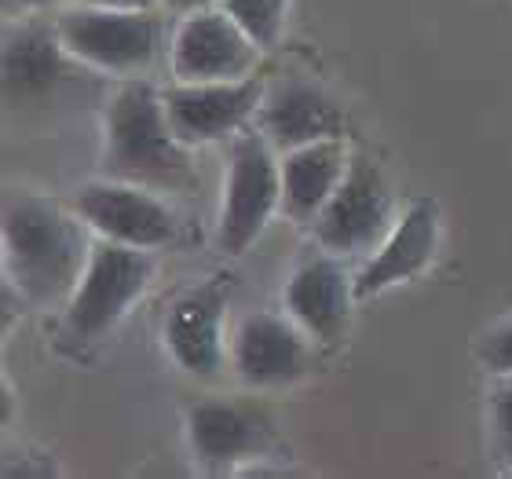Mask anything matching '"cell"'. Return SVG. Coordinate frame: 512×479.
<instances>
[{
	"label": "cell",
	"mask_w": 512,
	"mask_h": 479,
	"mask_svg": "<svg viewBox=\"0 0 512 479\" xmlns=\"http://www.w3.org/2000/svg\"><path fill=\"white\" fill-rule=\"evenodd\" d=\"M264 77H242V81H202V85H183L172 81L161 96L169 110L172 132L191 150L235 139L242 128L256 121V110L264 103Z\"/></svg>",
	"instance_id": "obj_11"
},
{
	"label": "cell",
	"mask_w": 512,
	"mask_h": 479,
	"mask_svg": "<svg viewBox=\"0 0 512 479\" xmlns=\"http://www.w3.org/2000/svg\"><path fill=\"white\" fill-rule=\"evenodd\" d=\"M253 125L275 143L278 154L297 150L304 143L344 136L341 107L333 103L326 88L304 74H282L275 81H267L264 103L256 110Z\"/></svg>",
	"instance_id": "obj_15"
},
{
	"label": "cell",
	"mask_w": 512,
	"mask_h": 479,
	"mask_svg": "<svg viewBox=\"0 0 512 479\" xmlns=\"http://www.w3.org/2000/svg\"><path fill=\"white\" fill-rule=\"evenodd\" d=\"M227 304H231V293L220 278L191 286L187 293L172 300L161 337H165L172 362L183 373L202 377V381H216L231 366V341L224 337Z\"/></svg>",
	"instance_id": "obj_13"
},
{
	"label": "cell",
	"mask_w": 512,
	"mask_h": 479,
	"mask_svg": "<svg viewBox=\"0 0 512 479\" xmlns=\"http://www.w3.org/2000/svg\"><path fill=\"white\" fill-rule=\"evenodd\" d=\"M509 476H512V472H509Z\"/></svg>",
	"instance_id": "obj_24"
},
{
	"label": "cell",
	"mask_w": 512,
	"mask_h": 479,
	"mask_svg": "<svg viewBox=\"0 0 512 479\" xmlns=\"http://www.w3.org/2000/svg\"><path fill=\"white\" fill-rule=\"evenodd\" d=\"M220 0H161V8L172 11V15H191V11H202V8H216Z\"/></svg>",
	"instance_id": "obj_22"
},
{
	"label": "cell",
	"mask_w": 512,
	"mask_h": 479,
	"mask_svg": "<svg viewBox=\"0 0 512 479\" xmlns=\"http://www.w3.org/2000/svg\"><path fill=\"white\" fill-rule=\"evenodd\" d=\"M110 180L150 187L158 194H183L198 187L194 150L172 132L161 88L147 77H125L103 110V158Z\"/></svg>",
	"instance_id": "obj_2"
},
{
	"label": "cell",
	"mask_w": 512,
	"mask_h": 479,
	"mask_svg": "<svg viewBox=\"0 0 512 479\" xmlns=\"http://www.w3.org/2000/svg\"><path fill=\"white\" fill-rule=\"evenodd\" d=\"M154 253L99 238L92 245L88 267L77 282L74 297L66 304L63 333L70 344H96L125 322V315L139 304V297L154 282Z\"/></svg>",
	"instance_id": "obj_4"
},
{
	"label": "cell",
	"mask_w": 512,
	"mask_h": 479,
	"mask_svg": "<svg viewBox=\"0 0 512 479\" xmlns=\"http://www.w3.org/2000/svg\"><path fill=\"white\" fill-rule=\"evenodd\" d=\"M315 348L289 315L253 311L231 333V370L253 392L289 388L315 370Z\"/></svg>",
	"instance_id": "obj_10"
},
{
	"label": "cell",
	"mask_w": 512,
	"mask_h": 479,
	"mask_svg": "<svg viewBox=\"0 0 512 479\" xmlns=\"http://www.w3.org/2000/svg\"><path fill=\"white\" fill-rule=\"evenodd\" d=\"M96 231L77 209L48 194H4V278L26 293L33 308H66L85 275Z\"/></svg>",
	"instance_id": "obj_1"
},
{
	"label": "cell",
	"mask_w": 512,
	"mask_h": 479,
	"mask_svg": "<svg viewBox=\"0 0 512 479\" xmlns=\"http://www.w3.org/2000/svg\"><path fill=\"white\" fill-rule=\"evenodd\" d=\"M439 205L432 198H417L406 209L395 227L388 231L374 253L366 256V264L355 271V297L374 300L384 289L403 286L410 278L425 275L439 253Z\"/></svg>",
	"instance_id": "obj_16"
},
{
	"label": "cell",
	"mask_w": 512,
	"mask_h": 479,
	"mask_svg": "<svg viewBox=\"0 0 512 479\" xmlns=\"http://www.w3.org/2000/svg\"><path fill=\"white\" fill-rule=\"evenodd\" d=\"M74 209L85 216V224L99 238L136 249H169L180 242V216L158 191L121 183L110 176L77 187Z\"/></svg>",
	"instance_id": "obj_9"
},
{
	"label": "cell",
	"mask_w": 512,
	"mask_h": 479,
	"mask_svg": "<svg viewBox=\"0 0 512 479\" xmlns=\"http://www.w3.org/2000/svg\"><path fill=\"white\" fill-rule=\"evenodd\" d=\"M355 304L359 297H355V275L348 271V260L326 253V249L300 260L286 282V293H282L286 315L319 348H333L344 341Z\"/></svg>",
	"instance_id": "obj_14"
},
{
	"label": "cell",
	"mask_w": 512,
	"mask_h": 479,
	"mask_svg": "<svg viewBox=\"0 0 512 479\" xmlns=\"http://www.w3.org/2000/svg\"><path fill=\"white\" fill-rule=\"evenodd\" d=\"M260 59H264V48L220 4L180 15V26L169 44L172 81H183V85L242 81L256 74Z\"/></svg>",
	"instance_id": "obj_8"
},
{
	"label": "cell",
	"mask_w": 512,
	"mask_h": 479,
	"mask_svg": "<svg viewBox=\"0 0 512 479\" xmlns=\"http://www.w3.org/2000/svg\"><path fill=\"white\" fill-rule=\"evenodd\" d=\"M282 209V154L256 125L242 128L227 150L224 202L216 245L227 256H242L264 235L271 216Z\"/></svg>",
	"instance_id": "obj_5"
},
{
	"label": "cell",
	"mask_w": 512,
	"mask_h": 479,
	"mask_svg": "<svg viewBox=\"0 0 512 479\" xmlns=\"http://www.w3.org/2000/svg\"><path fill=\"white\" fill-rule=\"evenodd\" d=\"M85 4H103V8H161V0H85Z\"/></svg>",
	"instance_id": "obj_23"
},
{
	"label": "cell",
	"mask_w": 512,
	"mask_h": 479,
	"mask_svg": "<svg viewBox=\"0 0 512 479\" xmlns=\"http://www.w3.org/2000/svg\"><path fill=\"white\" fill-rule=\"evenodd\" d=\"M476 355H480L487 373H512V319L498 322L483 333Z\"/></svg>",
	"instance_id": "obj_20"
},
{
	"label": "cell",
	"mask_w": 512,
	"mask_h": 479,
	"mask_svg": "<svg viewBox=\"0 0 512 479\" xmlns=\"http://www.w3.org/2000/svg\"><path fill=\"white\" fill-rule=\"evenodd\" d=\"M348 161H352V150L344 147L341 136L286 150L282 154V213L297 224H315V216L341 187Z\"/></svg>",
	"instance_id": "obj_17"
},
{
	"label": "cell",
	"mask_w": 512,
	"mask_h": 479,
	"mask_svg": "<svg viewBox=\"0 0 512 479\" xmlns=\"http://www.w3.org/2000/svg\"><path fill=\"white\" fill-rule=\"evenodd\" d=\"M55 4H63V0H4L8 15H41V11L55 8Z\"/></svg>",
	"instance_id": "obj_21"
},
{
	"label": "cell",
	"mask_w": 512,
	"mask_h": 479,
	"mask_svg": "<svg viewBox=\"0 0 512 479\" xmlns=\"http://www.w3.org/2000/svg\"><path fill=\"white\" fill-rule=\"evenodd\" d=\"M395 227V198L384 180L381 165L366 154H352L341 187L326 209L315 216V242L326 253L352 260V256H370L377 245L388 238Z\"/></svg>",
	"instance_id": "obj_6"
},
{
	"label": "cell",
	"mask_w": 512,
	"mask_h": 479,
	"mask_svg": "<svg viewBox=\"0 0 512 479\" xmlns=\"http://www.w3.org/2000/svg\"><path fill=\"white\" fill-rule=\"evenodd\" d=\"M55 26L66 52L110 77H147L172 44L158 8H103L81 0L59 11Z\"/></svg>",
	"instance_id": "obj_3"
},
{
	"label": "cell",
	"mask_w": 512,
	"mask_h": 479,
	"mask_svg": "<svg viewBox=\"0 0 512 479\" xmlns=\"http://www.w3.org/2000/svg\"><path fill=\"white\" fill-rule=\"evenodd\" d=\"M187 447L202 472L227 476L264 461L278 447V425L271 410L253 399L209 395L187 410Z\"/></svg>",
	"instance_id": "obj_7"
},
{
	"label": "cell",
	"mask_w": 512,
	"mask_h": 479,
	"mask_svg": "<svg viewBox=\"0 0 512 479\" xmlns=\"http://www.w3.org/2000/svg\"><path fill=\"white\" fill-rule=\"evenodd\" d=\"M487 443L498 472H512V373H491L487 388Z\"/></svg>",
	"instance_id": "obj_19"
},
{
	"label": "cell",
	"mask_w": 512,
	"mask_h": 479,
	"mask_svg": "<svg viewBox=\"0 0 512 479\" xmlns=\"http://www.w3.org/2000/svg\"><path fill=\"white\" fill-rule=\"evenodd\" d=\"M220 8H224L264 52H271V48L282 41V33H286L289 0H220Z\"/></svg>",
	"instance_id": "obj_18"
},
{
	"label": "cell",
	"mask_w": 512,
	"mask_h": 479,
	"mask_svg": "<svg viewBox=\"0 0 512 479\" xmlns=\"http://www.w3.org/2000/svg\"><path fill=\"white\" fill-rule=\"evenodd\" d=\"M81 59L66 52L55 19L19 15L4 30V99L8 107H30L59 96L77 77Z\"/></svg>",
	"instance_id": "obj_12"
}]
</instances>
